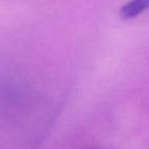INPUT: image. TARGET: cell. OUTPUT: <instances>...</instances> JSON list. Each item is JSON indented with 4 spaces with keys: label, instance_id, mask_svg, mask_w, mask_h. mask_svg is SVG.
Segmentation results:
<instances>
[{
    "label": "cell",
    "instance_id": "cell-1",
    "mask_svg": "<svg viewBox=\"0 0 149 149\" xmlns=\"http://www.w3.org/2000/svg\"><path fill=\"white\" fill-rule=\"evenodd\" d=\"M149 8V0H131L120 8V15L123 19H135Z\"/></svg>",
    "mask_w": 149,
    "mask_h": 149
},
{
    "label": "cell",
    "instance_id": "cell-2",
    "mask_svg": "<svg viewBox=\"0 0 149 149\" xmlns=\"http://www.w3.org/2000/svg\"><path fill=\"white\" fill-rule=\"evenodd\" d=\"M87 149H110V148H106V147H99V146H95V147H90Z\"/></svg>",
    "mask_w": 149,
    "mask_h": 149
}]
</instances>
